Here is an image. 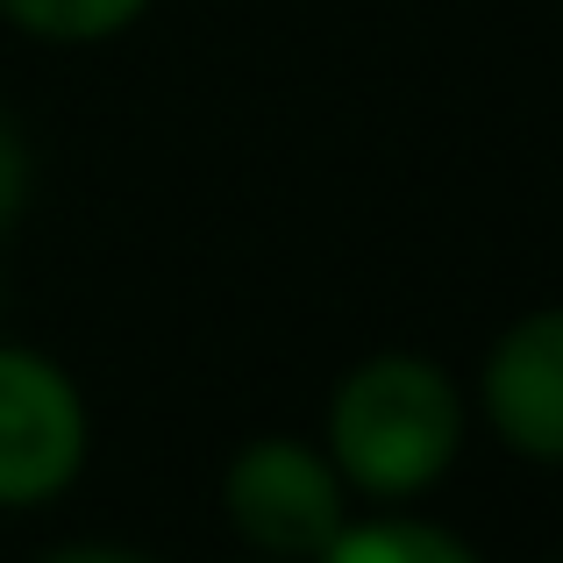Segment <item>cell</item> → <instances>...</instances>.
Returning a JSON list of instances; mask_svg holds the SVG:
<instances>
[{"label": "cell", "mask_w": 563, "mask_h": 563, "mask_svg": "<svg viewBox=\"0 0 563 563\" xmlns=\"http://www.w3.org/2000/svg\"><path fill=\"white\" fill-rule=\"evenodd\" d=\"M464 442L456 385L421 357H372L343 378L329 407V450L372 499H407L450 471Z\"/></svg>", "instance_id": "6da1fadb"}, {"label": "cell", "mask_w": 563, "mask_h": 563, "mask_svg": "<svg viewBox=\"0 0 563 563\" xmlns=\"http://www.w3.org/2000/svg\"><path fill=\"white\" fill-rule=\"evenodd\" d=\"M86 464V407L36 350H0V507L65 493Z\"/></svg>", "instance_id": "7a4b0ae2"}, {"label": "cell", "mask_w": 563, "mask_h": 563, "mask_svg": "<svg viewBox=\"0 0 563 563\" xmlns=\"http://www.w3.org/2000/svg\"><path fill=\"white\" fill-rule=\"evenodd\" d=\"M229 521L272 556H321L343 528V485L307 442L264 435L229 464Z\"/></svg>", "instance_id": "3957f363"}, {"label": "cell", "mask_w": 563, "mask_h": 563, "mask_svg": "<svg viewBox=\"0 0 563 563\" xmlns=\"http://www.w3.org/2000/svg\"><path fill=\"white\" fill-rule=\"evenodd\" d=\"M485 413L536 464H563V307L514 321L485 357Z\"/></svg>", "instance_id": "277c9868"}, {"label": "cell", "mask_w": 563, "mask_h": 563, "mask_svg": "<svg viewBox=\"0 0 563 563\" xmlns=\"http://www.w3.org/2000/svg\"><path fill=\"white\" fill-rule=\"evenodd\" d=\"M321 563H478V556L428 521H364V528H335Z\"/></svg>", "instance_id": "5b68a950"}, {"label": "cell", "mask_w": 563, "mask_h": 563, "mask_svg": "<svg viewBox=\"0 0 563 563\" xmlns=\"http://www.w3.org/2000/svg\"><path fill=\"white\" fill-rule=\"evenodd\" d=\"M0 14L51 43H93V36H114L122 22H136L143 0H0Z\"/></svg>", "instance_id": "8992f818"}, {"label": "cell", "mask_w": 563, "mask_h": 563, "mask_svg": "<svg viewBox=\"0 0 563 563\" xmlns=\"http://www.w3.org/2000/svg\"><path fill=\"white\" fill-rule=\"evenodd\" d=\"M22 200H29V151L14 136V122L0 114V229L22 214Z\"/></svg>", "instance_id": "52a82bcc"}, {"label": "cell", "mask_w": 563, "mask_h": 563, "mask_svg": "<svg viewBox=\"0 0 563 563\" xmlns=\"http://www.w3.org/2000/svg\"><path fill=\"white\" fill-rule=\"evenodd\" d=\"M51 563H151L136 550H108V542H71V550H57Z\"/></svg>", "instance_id": "ba28073f"}]
</instances>
